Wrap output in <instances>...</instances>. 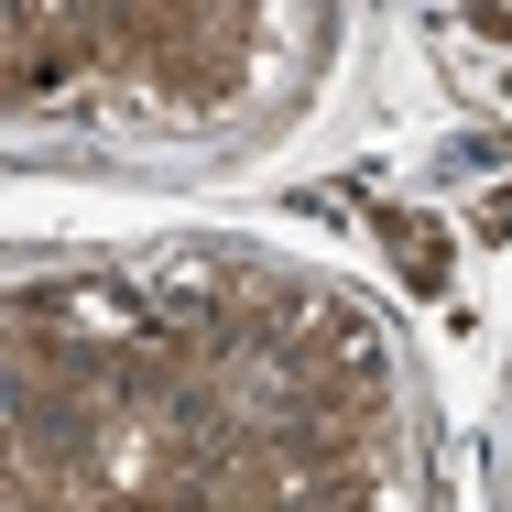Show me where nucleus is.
<instances>
[{
	"label": "nucleus",
	"mask_w": 512,
	"mask_h": 512,
	"mask_svg": "<svg viewBox=\"0 0 512 512\" xmlns=\"http://www.w3.org/2000/svg\"><path fill=\"white\" fill-rule=\"evenodd\" d=\"M393 240H404V273H414V284H447V240H436V229H393Z\"/></svg>",
	"instance_id": "f257e3e1"
}]
</instances>
